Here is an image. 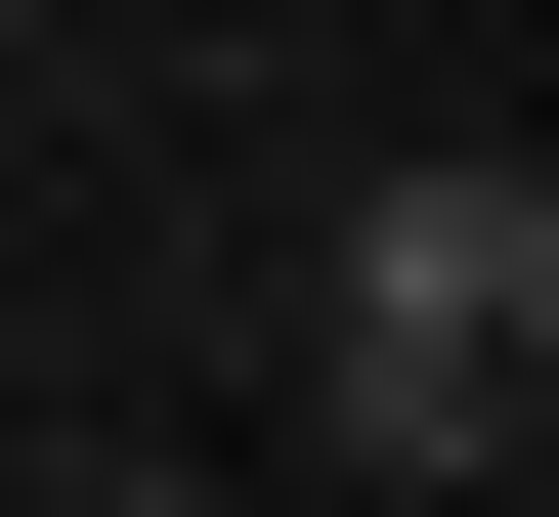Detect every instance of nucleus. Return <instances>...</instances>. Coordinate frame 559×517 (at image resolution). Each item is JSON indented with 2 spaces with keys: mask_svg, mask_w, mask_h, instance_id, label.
Here are the masks:
<instances>
[{
  "mask_svg": "<svg viewBox=\"0 0 559 517\" xmlns=\"http://www.w3.org/2000/svg\"><path fill=\"white\" fill-rule=\"evenodd\" d=\"M301 432H345V474H516L559 432V173L516 130H430V173L301 216Z\"/></svg>",
  "mask_w": 559,
  "mask_h": 517,
  "instance_id": "nucleus-1",
  "label": "nucleus"
},
{
  "mask_svg": "<svg viewBox=\"0 0 559 517\" xmlns=\"http://www.w3.org/2000/svg\"><path fill=\"white\" fill-rule=\"evenodd\" d=\"M0 44H44V0H0Z\"/></svg>",
  "mask_w": 559,
  "mask_h": 517,
  "instance_id": "nucleus-2",
  "label": "nucleus"
}]
</instances>
